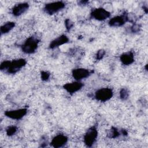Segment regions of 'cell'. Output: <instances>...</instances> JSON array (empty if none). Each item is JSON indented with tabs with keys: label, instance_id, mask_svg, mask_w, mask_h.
Returning <instances> with one entry per match:
<instances>
[{
	"label": "cell",
	"instance_id": "6da1fadb",
	"mask_svg": "<svg viewBox=\"0 0 148 148\" xmlns=\"http://www.w3.org/2000/svg\"><path fill=\"white\" fill-rule=\"evenodd\" d=\"M25 64V60L22 58L15 60L12 61H5L1 63L0 69L4 72L14 74L23 67Z\"/></svg>",
	"mask_w": 148,
	"mask_h": 148
},
{
	"label": "cell",
	"instance_id": "7a4b0ae2",
	"mask_svg": "<svg viewBox=\"0 0 148 148\" xmlns=\"http://www.w3.org/2000/svg\"><path fill=\"white\" fill-rule=\"evenodd\" d=\"M39 40L35 36L28 38L22 46L23 51L27 54H31L35 52L38 47Z\"/></svg>",
	"mask_w": 148,
	"mask_h": 148
},
{
	"label": "cell",
	"instance_id": "3957f363",
	"mask_svg": "<svg viewBox=\"0 0 148 148\" xmlns=\"http://www.w3.org/2000/svg\"><path fill=\"white\" fill-rule=\"evenodd\" d=\"M112 96L113 91L109 88H101L97 90L95 94V98L101 102H105L110 99Z\"/></svg>",
	"mask_w": 148,
	"mask_h": 148
},
{
	"label": "cell",
	"instance_id": "277c9868",
	"mask_svg": "<svg viewBox=\"0 0 148 148\" xmlns=\"http://www.w3.org/2000/svg\"><path fill=\"white\" fill-rule=\"evenodd\" d=\"M98 132L94 127L90 128L84 136V142L88 147H91L96 140Z\"/></svg>",
	"mask_w": 148,
	"mask_h": 148
},
{
	"label": "cell",
	"instance_id": "5b68a950",
	"mask_svg": "<svg viewBox=\"0 0 148 148\" xmlns=\"http://www.w3.org/2000/svg\"><path fill=\"white\" fill-rule=\"evenodd\" d=\"M65 6V3L61 1L54 2L50 3H47L45 6V11L49 14H53L59 10H61Z\"/></svg>",
	"mask_w": 148,
	"mask_h": 148
},
{
	"label": "cell",
	"instance_id": "8992f818",
	"mask_svg": "<svg viewBox=\"0 0 148 148\" xmlns=\"http://www.w3.org/2000/svg\"><path fill=\"white\" fill-rule=\"evenodd\" d=\"M91 16L97 20L102 21L108 18L110 16V13L105 9L99 8L92 10Z\"/></svg>",
	"mask_w": 148,
	"mask_h": 148
},
{
	"label": "cell",
	"instance_id": "52a82bcc",
	"mask_svg": "<svg viewBox=\"0 0 148 148\" xmlns=\"http://www.w3.org/2000/svg\"><path fill=\"white\" fill-rule=\"evenodd\" d=\"M27 112V109L23 108L17 110H8L6 111L5 114V115L12 119L14 120H19L23 117Z\"/></svg>",
	"mask_w": 148,
	"mask_h": 148
},
{
	"label": "cell",
	"instance_id": "ba28073f",
	"mask_svg": "<svg viewBox=\"0 0 148 148\" xmlns=\"http://www.w3.org/2000/svg\"><path fill=\"white\" fill-rule=\"evenodd\" d=\"M127 20L128 17L125 14L117 16L112 18L109 21V24L111 27H120L123 25Z\"/></svg>",
	"mask_w": 148,
	"mask_h": 148
},
{
	"label": "cell",
	"instance_id": "9c48e42d",
	"mask_svg": "<svg viewBox=\"0 0 148 148\" xmlns=\"http://www.w3.org/2000/svg\"><path fill=\"white\" fill-rule=\"evenodd\" d=\"M90 75V72L86 69L77 68L72 71V76L76 80H80L84 78L87 77Z\"/></svg>",
	"mask_w": 148,
	"mask_h": 148
},
{
	"label": "cell",
	"instance_id": "30bf717a",
	"mask_svg": "<svg viewBox=\"0 0 148 148\" xmlns=\"http://www.w3.org/2000/svg\"><path fill=\"white\" fill-rule=\"evenodd\" d=\"M68 138L66 136L59 134L56 136L51 140V145L54 147H61L63 146L67 142Z\"/></svg>",
	"mask_w": 148,
	"mask_h": 148
},
{
	"label": "cell",
	"instance_id": "8fae6325",
	"mask_svg": "<svg viewBox=\"0 0 148 148\" xmlns=\"http://www.w3.org/2000/svg\"><path fill=\"white\" fill-rule=\"evenodd\" d=\"M83 84L82 83L76 82L69 83H66L64 86V89H65L69 94H73L75 92L79 91L82 87Z\"/></svg>",
	"mask_w": 148,
	"mask_h": 148
},
{
	"label": "cell",
	"instance_id": "7c38bea8",
	"mask_svg": "<svg viewBox=\"0 0 148 148\" xmlns=\"http://www.w3.org/2000/svg\"><path fill=\"white\" fill-rule=\"evenodd\" d=\"M29 5L27 3H21L17 4L12 9V14L15 16H18L27 10Z\"/></svg>",
	"mask_w": 148,
	"mask_h": 148
},
{
	"label": "cell",
	"instance_id": "4fadbf2b",
	"mask_svg": "<svg viewBox=\"0 0 148 148\" xmlns=\"http://www.w3.org/2000/svg\"><path fill=\"white\" fill-rule=\"evenodd\" d=\"M68 42V38L66 36L62 35L57 38L53 40L50 44V48L54 49L55 47H58L61 45H62Z\"/></svg>",
	"mask_w": 148,
	"mask_h": 148
},
{
	"label": "cell",
	"instance_id": "5bb4252c",
	"mask_svg": "<svg viewBox=\"0 0 148 148\" xmlns=\"http://www.w3.org/2000/svg\"><path fill=\"white\" fill-rule=\"evenodd\" d=\"M120 60L124 65H128L130 64H131L134 61V54L132 52L130 51L123 53L120 56Z\"/></svg>",
	"mask_w": 148,
	"mask_h": 148
},
{
	"label": "cell",
	"instance_id": "9a60e30c",
	"mask_svg": "<svg viewBox=\"0 0 148 148\" xmlns=\"http://www.w3.org/2000/svg\"><path fill=\"white\" fill-rule=\"evenodd\" d=\"M14 25H15V24L13 22H8V23L4 24L1 27V34H6V33L8 32L14 27Z\"/></svg>",
	"mask_w": 148,
	"mask_h": 148
},
{
	"label": "cell",
	"instance_id": "2e32d148",
	"mask_svg": "<svg viewBox=\"0 0 148 148\" xmlns=\"http://www.w3.org/2000/svg\"><path fill=\"white\" fill-rule=\"evenodd\" d=\"M129 95V92L128 90L125 88H123L121 90L120 92V98L123 100H126Z\"/></svg>",
	"mask_w": 148,
	"mask_h": 148
},
{
	"label": "cell",
	"instance_id": "e0dca14e",
	"mask_svg": "<svg viewBox=\"0 0 148 148\" xmlns=\"http://www.w3.org/2000/svg\"><path fill=\"white\" fill-rule=\"evenodd\" d=\"M16 131H17V128L16 126H14V125L10 126L6 129V134L9 136L13 135L16 133Z\"/></svg>",
	"mask_w": 148,
	"mask_h": 148
},
{
	"label": "cell",
	"instance_id": "ac0fdd59",
	"mask_svg": "<svg viewBox=\"0 0 148 148\" xmlns=\"http://www.w3.org/2000/svg\"><path fill=\"white\" fill-rule=\"evenodd\" d=\"M120 132L116 128H113L112 130H111V133H110V138H116L118 136H119Z\"/></svg>",
	"mask_w": 148,
	"mask_h": 148
},
{
	"label": "cell",
	"instance_id": "d6986e66",
	"mask_svg": "<svg viewBox=\"0 0 148 148\" xmlns=\"http://www.w3.org/2000/svg\"><path fill=\"white\" fill-rule=\"evenodd\" d=\"M105 54V51L103 50H99L97 53V59L101 60L103 58Z\"/></svg>",
	"mask_w": 148,
	"mask_h": 148
},
{
	"label": "cell",
	"instance_id": "ffe728a7",
	"mask_svg": "<svg viewBox=\"0 0 148 148\" xmlns=\"http://www.w3.org/2000/svg\"><path fill=\"white\" fill-rule=\"evenodd\" d=\"M50 76V74L46 71H43L41 73V77L43 80H47Z\"/></svg>",
	"mask_w": 148,
	"mask_h": 148
},
{
	"label": "cell",
	"instance_id": "44dd1931",
	"mask_svg": "<svg viewBox=\"0 0 148 148\" xmlns=\"http://www.w3.org/2000/svg\"><path fill=\"white\" fill-rule=\"evenodd\" d=\"M73 23L69 19H67L65 20V26L68 30L70 29L73 27Z\"/></svg>",
	"mask_w": 148,
	"mask_h": 148
},
{
	"label": "cell",
	"instance_id": "7402d4cb",
	"mask_svg": "<svg viewBox=\"0 0 148 148\" xmlns=\"http://www.w3.org/2000/svg\"><path fill=\"white\" fill-rule=\"evenodd\" d=\"M139 29V27L138 25H134L132 27V32H137Z\"/></svg>",
	"mask_w": 148,
	"mask_h": 148
}]
</instances>
